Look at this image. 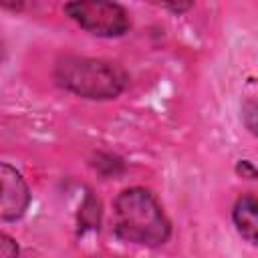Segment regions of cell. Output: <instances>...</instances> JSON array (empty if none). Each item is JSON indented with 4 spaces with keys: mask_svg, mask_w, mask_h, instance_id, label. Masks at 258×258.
Segmentation results:
<instances>
[{
    "mask_svg": "<svg viewBox=\"0 0 258 258\" xmlns=\"http://www.w3.org/2000/svg\"><path fill=\"white\" fill-rule=\"evenodd\" d=\"M113 230L123 242L137 246H161L171 236V224L145 187H127L113 202Z\"/></svg>",
    "mask_w": 258,
    "mask_h": 258,
    "instance_id": "6da1fadb",
    "label": "cell"
},
{
    "mask_svg": "<svg viewBox=\"0 0 258 258\" xmlns=\"http://www.w3.org/2000/svg\"><path fill=\"white\" fill-rule=\"evenodd\" d=\"M165 8H169V10H173V12H183V10H187V8H191V4H163Z\"/></svg>",
    "mask_w": 258,
    "mask_h": 258,
    "instance_id": "9c48e42d",
    "label": "cell"
},
{
    "mask_svg": "<svg viewBox=\"0 0 258 258\" xmlns=\"http://www.w3.org/2000/svg\"><path fill=\"white\" fill-rule=\"evenodd\" d=\"M54 81L69 93L91 99L109 101L125 91V71L105 58L64 56L54 67Z\"/></svg>",
    "mask_w": 258,
    "mask_h": 258,
    "instance_id": "7a4b0ae2",
    "label": "cell"
},
{
    "mask_svg": "<svg viewBox=\"0 0 258 258\" xmlns=\"http://www.w3.org/2000/svg\"><path fill=\"white\" fill-rule=\"evenodd\" d=\"M0 258H18V246L8 234H0Z\"/></svg>",
    "mask_w": 258,
    "mask_h": 258,
    "instance_id": "52a82bcc",
    "label": "cell"
},
{
    "mask_svg": "<svg viewBox=\"0 0 258 258\" xmlns=\"http://www.w3.org/2000/svg\"><path fill=\"white\" fill-rule=\"evenodd\" d=\"M236 173L244 179H258V167L248 159H240L236 163Z\"/></svg>",
    "mask_w": 258,
    "mask_h": 258,
    "instance_id": "ba28073f",
    "label": "cell"
},
{
    "mask_svg": "<svg viewBox=\"0 0 258 258\" xmlns=\"http://www.w3.org/2000/svg\"><path fill=\"white\" fill-rule=\"evenodd\" d=\"M232 222L238 230V234L258 246V198L252 194H244L236 200L232 208Z\"/></svg>",
    "mask_w": 258,
    "mask_h": 258,
    "instance_id": "5b68a950",
    "label": "cell"
},
{
    "mask_svg": "<svg viewBox=\"0 0 258 258\" xmlns=\"http://www.w3.org/2000/svg\"><path fill=\"white\" fill-rule=\"evenodd\" d=\"M64 12L87 32L103 38L123 36L131 28L127 10L117 2L81 0L64 4Z\"/></svg>",
    "mask_w": 258,
    "mask_h": 258,
    "instance_id": "3957f363",
    "label": "cell"
},
{
    "mask_svg": "<svg viewBox=\"0 0 258 258\" xmlns=\"http://www.w3.org/2000/svg\"><path fill=\"white\" fill-rule=\"evenodd\" d=\"M242 123L244 127L258 137V101L256 99H246L242 105Z\"/></svg>",
    "mask_w": 258,
    "mask_h": 258,
    "instance_id": "8992f818",
    "label": "cell"
},
{
    "mask_svg": "<svg viewBox=\"0 0 258 258\" xmlns=\"http://www.w3.org/2000/svg\"><path fill=\"white\" fill-rule=\"evenodd\" d=\"M0 218L2 222H16L20 220L28 206H30V189L22 173L12 167L10 163L0 165Z\"/></svg>",
    "mask_w": 258,
    "mask_h": 258,
    "instance_id": "277c9868",
    "label": "cell"
}]
</instances>
